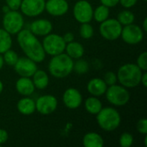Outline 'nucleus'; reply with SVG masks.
<instances>
[{"label":"nucleus","instance_id":"1","mask_svg":"<svg viewBox=\"0 0 147 147\" xmlns=\"http://www.w3.org/2000/svg\"><path fill=\"white\" fill-rule=\"evenodd\" d=\"M17 42L26 57L36 63H41L46 58L42 43L29 29H22L17 34Z\"/></svg>","mask_w":147,"mask_h":147},{"label":"nucleus","instance_id":"2","mask_svg":"<svg viewBox=\"0 0 147 147\" xmlns=\"http://www.w3.org/2000/svg\"><path fill=\"white\" fill-rule=\"evenodd\" d=\"M142 73L143 71L136 64L127 63L119 68L116 73L117 81L127 89L135 88L140 84Z\"/></svg>","mask_w":147,"mask_h":147},{"label":"nucleus","instance_id":"3","mask_svg":"<svg viewBox=\"0 0 147 147\" xmlns=\"http://www.w3.org/2000/svg\"><path fill=\"white\" fill-rule=\"evenodd\" d=\"M74 61L66 53L53 56L48 64V71L50 74L56 78H64L73 71Z\"/></svg>","mask_w":147,"mask_h":147},{"label":"nucleus","instance_id":"4","mask_svg":"<svg viewBox=\"0 0 147 147\" xmlns=\"http://www.w3.org/2000/svg\"><path fill=\"white\" fill-rule=\"evenodd\" d=\"M96 121L99 127L107 132L116 130L121 122L120 113L114 108H102L96 115Z\"/></svg>","mask_w":147,"mask_h":147},{"label":"nucleus","instance_id":"5","mask_svg":"<svg viewBox=\"0 0 147 147\" xmlns=\"http://www.w3.org/2000/svg\"><path fill=\"white\" fill-rule=\"evenodd\" d=\"M105 95L108 102L116 107L125 106L130 100V94L127 89L116 84L108 86Z\"/></svg>","mask_w":147,"mask_h":147},{"label":"nucleus","instance_id":"6","mask_svg":"<svg viewBox=\"0 0 147 147\" xmlns=\"http://www.w3.org/2000/svg\"><path fill=\"white\" fill-rule=\"evenodd\" d=\"M66 43L65 42L63 37L57 34H48L44 36L42 40V47L46 54L55 56L65 53Z\"/></svg>","mask_w":147,"mask_h":147},{"label":"nucleus","instance_id":"7","mask_svg":"<svg viewBox=\"0 0 147 147\" xmlns=\"http://www.w3.org/2000/svg\"><path fill=\"white\" fill-rule=\"evenodd\" d=\"M24 26V19L18 10H9L3 18V27L10 34H17Z\"/></svg>","mask_w":147,"mask_h":147},{"label":"nucleus","instance_id":"8","mask_svg":"<svg viewBox=\"0 0 147 147\" xmlns=\"http://www.w3.org/2000/svg\"><path fill=\"white\" fill-rule=\"evenodd\" d=\"M122 25L115 18H108L100 23L99 31L105 40H115L121 37Z\"/></svg>","mask_w":147,"mask_h":147},{"label":"nucleus","instance_id":"9","mask_svg":"<svg viewBox=\"0 0 147 147\" xmlns=\"http://www.w3.org/2000/svg\"><path fill=\"white\" fill-rule=\"evenodd\" d=\"M121 37L128 45H137L144 39V31L136 24H129L122 27Z\"/></svg>","mask_w":147,"mask_h":147},{"label":"nucleus","instance_id":"10","mask_svg":"<svg viewBox=\"0 0 147 147\" xmlns=\"http://www.w3.org/2000/svg\"><path fill=\"white\" fill-rule=\"evenodd\" d=\"M73 16L79 23L90 22L93 19V8L87 0L78 1L73 7Z\"/></svg>","mask_w":147,"mask_h":147},{"label":"nucleus","instance_id":"11","mask_svg":"<svg viewBox=\"0 0 147 147\" xmlns=\"http://www.w3.org/2000/svg\"><path fill=\"white\" fill-rule=\"evenodd\" d=\"M58 108V100L53 95H44L35 101V109L42 115L53 114Z\"/></svg>","mask_w":147,"mask_h":147},{"label":"nucleus","instance_id":"12","mask_svg":"<svg viewBox=\"0 0 147 147\" xmlns=\"http://www.w3.org/2000/svg\"><path fill=\"white\" fill-rule=\"evenodd\" d=\"M45 3V0H22L20 9L24 16L35 17L44 12Z\"/></svg>","mask_w":147,"mask_h":147},{"label":"nucleus","instance_id":"13","mask_svg":"<svg viewBox=\"0 0 147 147\" xmlns=\"http://www.w3.org/2000/svg\"><path fill=\"white\" fill-rule=\"evenodd\" d=\"M14 69L20 77L31 78L38 68L36 62L28 57H22L19 58L15 64Z\"/></svg>","mask_w":147,"mask_h":147},{"label":"nucleus","instance_id":"14","mask_svg":"<svg viewBox=\"0 0 147 147\" xmlns=\"http://www.w3.org/2000/svg\"><path fill=\"white\" fill-rule=\"evenodd\" d=\"M62 100L66 108L70 109H76L81 106L83 96L80 91L76 88H69L64 92Z\"/></svg>","mask_w":147,"mask_h":147},{"label":"nucleus","instance_id":"15","mask_svg":"<svg viewBox=\"0 0 147 147\" xmlns=\"http://www.w3.org/2000/svg\"><path fill=\"white\" fill-rule=\"evenodd\" d=\"M45 10L53 16H61L69 10V3L66 0H47L45 3Z\"/></svg>","mask_w":147,"mask_h":147},{"label":"nucleus","instance_id":"16","mask_svg":"<svg viewBox=\"0 0 147 147\" xmlns=\"http://www.w3.org/2000/svg\"><path fill=\"white\" fill-rule=\"evenodd\" d=\"M29 30L35 36H46L53 30V24L47 19H37L29 25Z\"/></svg>","mask_w":147,"mask_h":147},{"label":"nucleus","instance_id":"17","mask_svg":"<svg viewBox=\"0 0 147 147\" xmlns=\"http://www.w3.org/2000/svg\"><path fill=\"white\" fill-rule=\"evenodd\" d=\"M108 85L102 78H95L89 81L87 84L88 92L93 96H101L105 95Z\"/></svg>","mask_w":147,"mask_h":147},{"label":"nucleus","instance_id":"18","mask_svg":"<svg viewBox=\"0 0 147 147\" xmlns=\"http://www.w3.org/2000/svg\"><path fill=\"white\" fill-rule=\"evenodd\" d=\"M16 89L20 95L29 96L34 92L35 87L30 78L21 77L16 83Z\"/></svg>","mask_w":147,"mask_h":147},{"label":"nucleus","instance_id":"19","mask_svg":"<svg viewBox=\"0 0 147 147\" xmlns=\"http://www.w3.org/2000/svg\"><path fill=\"white\" fill-rule=\"evenodd\" d=\"M16 108L19 113L23 115H30L36 110L35 102L28 96H23L22 99H20L17 102Z\"/></svg>","mask_w":147,"mask_h":147},{"label":"nucleus","instance_id":"20","mask_svg":"<svg viewBox=\"0 0 147 147\" xmlns=\"http://www.w3.org/2000/svg\"><path fill=\"white\" fill-rule=\"evenodd\" d=\"M65 51V53L72 59H81L84 54V46L81 43L74 41V40L69 43H66Z\"/></svg>","mask_w":147,"mask_h":147},{"label":"nucleus","instance_id":"21","mask_svg":"<svg viewBox=\"0 0 147 147\" xmlns=\"http://www.w3.org/2000/svg\"><path fill=\"white\" fill-rule=\"evenodd\" d=\"M104 140L102 137L95 132L87 133L83 138V146L85 147H102Z\"/></svg>","mask_w":147,"mask_h":147},{"label":"nucleus","instance_id":"22","mask_svg":"<svg viewBox=\"0 0 147 147\" xmlns=\"http://www.w3.org/2000/svg\"><path fill=\"white\" fill-rule=\"evenodd\" d=\"M33 83L35 88L38 90H44L49 84V77L46 71L43 70H36V71L32 76Z\"/></svg>","mask_w":147,"mask_h":147},{"label":"nucleus","instance_id":"23","mask_svg":"<svg viewBox=\"0 0 147 147\" xmlns=\"http://www.w3.org/2000/svg\"><path fill=\"white\" fill-rule=\"evenodd\" d=\"M84 107L89 114L96 115L102 109V103L97 96H91L85 100Z\"/></svg>","mask_w":147,"mask_h":147},{"label":"nucleus","instance_id":"24","mask_svg":"<svg viewBox=\"0 0 147 147\" xmlns=\"http://www.w3.org/2000/svg\"><path fill=\"white\" fill-rule=\"evenodd\" d=\"M12 47L11 34L3 28H0V53L3 54Z\"/></svg>","mask_w":147,"mask_h":147},{"label":"nucleus","instance_id":"25","mask_svg":"<svg viewBox=\"0 0 147 147\" xmlns=\"http://www.w3.org/2000/svg\"><path fill=\"white\" fill-rule=\"evenodd\" d=\"M109 16V8L103 4H101L97 6L95 9H93V19H95V21L99 23L108 19Z\"/></svg>","mask_w":147,"mask_h":147},{"label":"nucleus","instance_id":"26","mask_svg":"<svg viewBox=\"0 0 147 147\" xmlns=\"http://www.w3.org/2000/svg\"><path fill=\"white\" fill-rule=\"evenodd\" d=\"M116 19L122 26H126V25H129L134 22L135 16L132 11L128 9H124L118 14Z\"/></svg>","mask_w":147,"mask_h":147},{"label":"nucleus","instance_id":"27","mask_svg":"<svg viewBox=\"0 0 147 147\" xmlns=\"http://www.w3.org/2000/svg\"><path fill=\"white\" fill-rule=\"evenodd\" d=\"M79 33H80V35L83 39L89 40L94 35V28L90 24V22L81 23Z\"/></svg>","mask_w":147,"mask_h":147},{"label":"nucleus","instance_id":"28","mask_svg":"<svg viewBox=\"0 0 147 147\" xmlns=\"http://www.w3.org/2000/svg\"><path fill=\"white\" fill-rule=\"evenodd\" d=\"M3 62L5 64H7V65H10V66H14L15 64L16 63V61L19 59L17 53L15 51L11 50V48L9 49L8 51H6L5 53H3Z\"/></svg>","mask_w":147,"mask_h":147},{"label":"nucleus","instance_id":"29","mask_svg":"<svg viewBox=\"0 0 147 147\" xmlns=\"http://www.w3.org/2000/svg\"><path fill=\"white\" fill-rule=\"evenodd\" d=\"M73 71L78 74H84L89 71V64L87 61L78 59L73 65Z\"/></svg>","mask_w":147,"mask_h":147},{"label":"nucleus","instance_id":"30","mask_svg":"<svg viewBox=\"0 0 147 147\" xmlns=\"http://www.w3.org/2000/svg\"><path fill=\"white\" fill-rule=\"evenodd\" d=\"M120 146L121 147H130L134 144V136L130 133H123L119 140Z\"/></svg>","mask_w":147,"mask_h":147},{"label":"nucleus","instance_id":"31","mask_svg":"<svg viewBox=\"0 0 147 147\" xmlns=\"http://www.w3.org/2000/svg\"><path fill=\"white\" fill-rule=\"evenodd\" d=\"M136 65L143 71H146L147 70V53L146 52H143L142 53H140L137 59V63Z\"/></svg>","mask_w":147,"mask_h":147},{"label":"nucleus","instance_id":"32","mask_svg":"<svg viewBox=\"0 0 147 147\" xmlns=\"http://www.w3.org/2000/svg\"><path fill=\"white\" fill-rule=\"evenodd\" d=\"M103 80H104V82L106 83V84H107L108 86L115 84L116 82H117V76H116V73H115V72H113V71H108V72H106L105 75H104Z\"/></svg>","mask_w":147,"mask_h":147},{"label":"nucleus","instance_id":"33","mask_svg":"<svg viewBox=\"0 0 147 147\" xmlns=\"http://www.w3.org/2000/svg\"><path fill=\"white\" fill-rule=\"evenodd\" d=\"M136 128H137V131H138L140 134H143V135L147 134L146 118H142V119H140V120L137 122Z\"/></svg>","mask_w":147,"mask_h":147},{"label":"nucleus","instance_id":"34","mask_svg":"<svg viewBox=\"0 0 147 147\" xmlns=\"http://www.w3.org/2000/svg\"><path fill=\"white\" fill-rule=\"evenodd\" d=\"M6 5L9 8L10 10H18L22 3V0H5Z\"/></svg>","mask_w":147,"mask_h":147},{"label":"nucleus","instance_id":"35","mask_svg":"<svg viewBox=\"0 0 147 147\" xmlns=\"http://www.w3.org/2000/svg\"><path fill=\"white\" fill-rule=\"evenodd\" d=\"M139 0H120V3L121 4L122 7L126 8V9H129L134 7Z\"/></svg>","mask_w":147,"mask_h":147},{"label":"nucleus","instance_id":"36","mask_svg":"<svg viewBox=\"0 0 147 147\" xmlns=\"http://www.w3.org/2000/svg\"><path fill=\"white\" fill-rule=\"evenodd\" d=\"M8 139H9L8 132L4 129L0 128V146L5 144L7 142Z\"/></svg>","mask_w":147,"mask_h":147},{"label":"nucleus","instance_id":"37","mask_svg":"<svg viewBox=\"0 0 147 147\" xmlns=\"http://www.w3.org/2000/svg\"><path fill=\"white\" fill-rule=\"evenodd\" d=\"M100 2L102 3V4L109 7V8H111V7H115L116 6L120 0H100Z\"/></svg>","mask_w":147,"mask_h":147},{"label":"nucleus","instance_id":"38","mask_svg":"<svg viewBox=\"0 0 147 147\" xmlns=\"http://www.w3.org/2000/svg\"><path fill=\"white\" fill-rule=\"evenodd\" d=\"M62 37H63L65 43H69V42L74 40V34L72 33H71V32H68V33L65 34Z\"/></svg>","mask_w":147,"mask_h":147},{"label":"nucleus","instance_id":"39","mask_svg":"<svg viewBox=\"0 0 147 147\" xmlns=\"http://www.w3.org/2000/svg\"><path fill=\"white\" fill-rule=\"evenodd\" d=\"M140 84L144 86V87H146L147 86V72L145 71H143L142 73V76H141V80H140Z\"/></svg>","mask_w":147,"mask_h":147},{"label":"nucleus","instance_id":"40","mask_svg":"<svg viewBox=\"0 0 147 147\" xmlns=\"http://www.w3.org/2000/svg\"><path fill=\"white\" fill-rule=\"evenodd\" d=\"M144 32H146L147 31V18H145L144 21H143V24H142V28Z\"/></svg>","mask_w":147,"mask_h":147},{"label":"nucleus","instance_id":"41","mask_svg":"<svg viewBox=\"0 0 147 147\" xmlns=\"http://www.w3.org/2000/svg\"><path fill=\"white\" fill-rule=\"evenodd\" d=\"M2 10H3V13L5 14V13L9 12V11L10 10V9H9V7H8L7 5H4V6H3V7L2 8Z\"/></svg>","mask_w":147,"mask_h":147},{"label":"nucleus","instance_id":"42","mask_svg":"<svg viewBox=\"0 0 147 147\" xmlns=\"http://www.w3.org/2000/svg\"><path fill=\"white\" fill-rule=\"evenodd\" d=\"M3 65H4V62H3V56H2V54L0 53V70H1L2 68H3Z\"/></svg>","mask_w":147,"mask_h":147},{"label":"nucleus","instance_id":"43","mask_svg":"<svg viewBox=\"0 0 147 147\" xmlns=\"http://www.w3.org/2000/svg\"><path fill=\"white\" fill-rule=\"evenodd\" d=\"M3 82L0 80V94L3 92Z\"/></svg>","mask_w":147,"mask_h":147},{"label":"nucleus","instance_id":"44","mask_svg":"<svg viewBox=\"0 0 147 147\" xmlns=\"http://www.w3.org/2000/svg\"><path fill=\"white\" fill-rule=\"evenodd\" d=\"M144 142H145V146H147V134L145 135V140H144Z\"/></svg>","mask_w":147,"mask_h":147},{"label":"nucleus","instance_id":"45","mask_svg":"<svg viewBox=\"0 0 147 147\" xmlns=\"http://www.w3.org/2000/svg\"><path fill=\"white\" fill-rule=\"evenodd\" d=\"M143 1H144V2H146L147 0H143Z\"/></svg>","mask_w":147,"mask_h":147}]
</instances>
